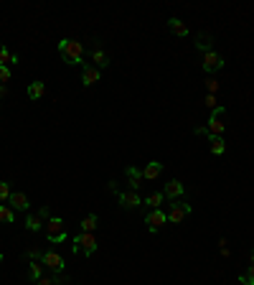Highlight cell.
I'll list each match as a JSON object with an SVG mask.
<instances>
[{
    "label": "cell",
    "instance_id": "obj_4",
    "mask_svg": "<svg viewBox=\"0 0 254 285\" xmlns=\"http://www.w3.org/2000/svg\"><path fill=\"white\" fill-rule=\"evenodd\" d=\"M71 242H74V252H84L87 257L97 252V237H94V232H79Z\"/></svg>",
    "mask_w": 254,
    "mask_h": 285
},
{
    "label": "cell",
    "instance_id": "obj_18",
    "mask_svg": "<svg viewBox=\"0 0 254 285\" xmlns=\"http://www.w3.org/2000/svg\"><path fill=\"white\" fill-rule=\"evenodd\" d=\"M46 94V82H31L28 84V97L31 99H41Z\"/></svg>",
    "mask_w": 254,
    "mask_h": 285
},
{
    "label": "cell",
    "instance_id": "obj_35",
    "mask_svg": "<svg viewBox=\"0 0 254 285\" xmlns=\"http://www.w3.org/2000/svg\"><path fill=\"white\" fill-rule=\"evenodd\" d=\"M252 265H254V252H252Z\"/></svg>",
    "mask_w": 254,
    "mask_h": 285
},
{
    "label": "cell",
    "instance_id": "obj_33",
    "mask_svg": "<svg viewBox=\"0 0 254 285\" xmlns=\"http://www.w3.org/2000/svg\"><path fill=\"white\" fill-rule=\"evenodd\" d=\"M38 216H41L44 221H49V219H51V212H49V207H41V209H38Z\"/></svg>",
    "mask_w": 254,
    "mask_h": 285
},
{
    "label": "cell",
    "instance_id": "obj_27",
    "mask_svg": "<svg viewBox=\"0 0 254 285\" xmlns=\"http://www.w3.org/2000/svg\"><path fill=\"white\" fill-rule=\"evenodd\" d=\"M10 59H13V54H10V51L0 44V67H8V64H10Z\"/></svg>",
    "mask_w": 254,
    "mask_h": 285
},
{
    "label": "cell",
    "instance_id": "obj_7",
    "mask_svg": "<svg viewBox=\"0 0 254 285\" xmlns=\"http://www.w3.org/2000/svg\"><path fill=\"white\" fill-rule=\"evenodd\" d=\"M41 262H44V268H49L51 273H64V268H66L64 257L59 252H54V250H46L44 257H41Z\"/></svg>",
    "mask_w": 254,
    "mask_h": 285
},
{
    "label": "cell",
    "instance_id": "obj_10",
    "mask_svg": "<svg viewBox=\"0 0 254 285\" xmlns=\"http://www.w3.org/2000/svg\"><path fill=\"white\" fill-rule=\"evenodd\" d=\"M117 199H120V204H122L125 209H137V207L142 204V196H140L137 191H130V189H127V191H120Z\"/></svg>",
    "mask_w": 254,
    "mask_h": 285
},
{
    "label": "cell",
    "instance_id": "obj_5",
    "mask_svg": "<svg viewBox=\"0 0 254 285\" xmlns=\"http://www.w3.org/2000/svg\"><path fill=\"white\" fill-rule=\"evenodd\" d=\"M190 212H193V209H190L188 201L178 199L176 204H171V207H168V221H171V224H181L186 216H190Z\"/></svg>",
    "mask_w": 254,
    "mask_h": 285
},
{
    "label": "cell",
    "instance_id": "obj_6",
    "mask_svg": "<svg viewBox=\"0 0 254 285\" xmlns=\"http://www.w3.org/2000/svg\"><path fill=\"white\" fill-rule=\"evenodd\" d=\"M89 59L94 62V67L102 71V69H107L110 67V54L102 49V44L99 41H92V51H89Z\"/></svg>",
    "mask_w": 254,
    "mask_h": 285
},
{
    "label": "cell",
    "instance_id": "obj_21",
    "mask_svg": "<svg viewBox=\"0 0 254 285\" xmlns=\"http://www.w3.org/2000/svg\"><path fill=\"white\" fill-rule=\"evenodd\" d=\"M168 28H171L176 36H188V26H186L181 18H171V21H168Z\"/></svg>",
    "mask_w": 254,
    "mask_h": 285
},
{
    "label": "cell",
    "instance_id": "obj_34",
    "mask_svg": "<svg viewBox=\"0 0 254 285\" xmlns=\"http://www.w3.org/2000/svg\"><path fill=\"white\" fill-rule=\"evenodd\" d=\"M5 94H8V87H5V84H0V99H3Z\"/></svg>",
    "mask_w": 254,
    "mask_h": 285
},
{
    "label": "cell",
    "instance_id": "obj_32",
    "mask_svg": "<svg viewBox=\"0 0 254 285\" xmlns=\"http://www.w3.org/2000/svg\"><path fill=\"white\" fill-rule=\"evenodd\" d=\"M10 79V69L8 67H0V84H5Z\"/></svg>",
    "mask_w": 254,
    "mask_h": 285
},
{
    "label": "cell",
    "instance_id": "obj_17",
    "mask_svg": "<svg viewBox=\"0 0 254 285\" xmlns=\"http://www.w3.org/2000/svg\"><path fill=\"white\" fill-rule=\"evenodd\" d=\"M44 270H46L44 262H38V260H31V262H28V278H31L33 283H38V280L44 278Z\"/></svg>",
    "mask_w": 254,
    "mask_h": 285
},
{
    "label": "cell",
    "instance_id": "obj_31",
    "mask_svg": "<svg viewBox=\"0 0 254 285\" xmlns=\"http://www.w3.org/2000/svg\"><path fill=\"white\" fill-rule=\"evenodd\" d=\"M41 257H44V252H41L38 247H31V250H28V260H38V262H41Z\"/></svg>",
    "mask_w": 254,
    "mask_h": 285
},
{
    "label": "cell",
    "instance_id": "obj_1",
    "mask_svg": "<svg viewBox=\"0 0 254 285\" xmlns=\"http://www.w3.org/2000/svg\"><path fill=\"white\" fill-rule=\"evenodd\" d=\"M59 56H61L69 67L87 64V62H84V59H87V49H84V44L76 41V38H64V41H59Z\"/></svg>",
    "mask_w": 254,
    "mask_h": 285
},
{
    "label": "cell",
    "instance_id": "obj_8",
    "mask_svg": "<svg viewBox=\"0 0 254 285\" xmlns=\"http://www.w3.org/2000/svg\"><path fill=\"white\" fill-rule=\"evenodd\" d=\"M224 67V56L219 54V51H208V54H203V64H201V69L206 71V74H214V71H219Z\"/></svg>",
    "mask_w": 254,
    "mask_h": 285
},
{
    "label": "cell",
    "instance_id": "obj_16",
    "mask_svg": "<svg viewBox=\"0 0 254 285\" xmlns=\"http://www.w3.org/2000/svg\"><path fill=\"white\" fill-rule=\"evenodd\" d=\"M196 46H198V49H201L203 54L214 51V38H211V33H206V31L196 33Z\"/></svg>",
    "mask_w": 254,
    "mask_h": 285
},
{
    "label": "cell",
    "instance_id": "obj_24",
    "mask_svg": "<svg viewBox=\"0 0 254 285\" xmlns=\"http://www.w3.org/2000/svg\"><path fill=\"white\" fill-rule=\"evenodd\" d=\"M66 278H64V273H54L51 278H41L36 285H61Z\"/></svg>",
    "mask_w": 254,
    "mask_h": 285
},
{
    "label": "cell",
    "instance_id": "obj_19",
    "mask_svg": "<svg viewBox=\"0 0 254 285\" xmlns=\"http://www.w3.org/2000/svg\"><path fill=\"white\" fill-rule=\"evenodd\" d=\"M44 224H46V221H44L38 214H28V216H26V229H28V232H41Z\"/></svg>",
    "mask_w": 254,
    "mask_h": 285
},
{
    "label": "cell",
    "instance_id": "obj_25",
    "mask_svg": "<svg viewBox=\"0 0 254 285\" xmlns=\"http://www.w3.org/2000/svg\"><path fill=\"white\" fill-rule=\"evenodd\" d=\"M0 221L13 224V221H15V212H13L10 207H0Z\"/></svg>",
    "mask_w": 254,
    "mask_h": 285
},
{
    "label": "cell",
    "instance_id": "obj_26",
    "mask_svg": "<svg viewBox=\"0 0 254 285\" xmlns=\"http://www.w3.org/2000/svg\"><path fill=\"white\" fill-rule=\"evenodd\" d=\"M239 283H244V285H254V265H249V270L239 275Z\"/></svg>",
    "mask_w": 254,
    "mask_h": 285
},
{
    "label": "cell",
    "instance_id": "obj_3",
    "mask_svg": "<svg viewBox=\"0 0 254 285\" xmlns=\"http://www.w3.org/2000/svg\"><path fill=\"white\" fill-rule=\"evenodd\" d=\"M66 237H69V232H66L64 219L61 216H51V219L46 221V239H49L51 245H59V242H66Z\"/></svg>",
    "mask_w": 254,
    "mask_h": 285
},
{
    "label": "cell",
    "instance_id": "obj_12",
    "mask_svg": "<svg viewBox=\"0 0 254 285\" xmlns=\"http://www.w3.org/2000/svg\"><path fill=\"white\" fill-rule=\"evenodd\" d=\"M163 194H165L168 199H176V201H178V199H183V194H186V186H183L178 178H173V181H168V184H165Z\"/></svg>",
    "mask_w": 254,
    "mask_h": 285
},
{
    "label": "cell",
    "instance_id": "obj_22",
    "mask_svg": "<svg viewBox=\"0 0 254 285\" xmlns=\"http://www.w3.org/2000/svg\"><path fill=\"white\" fill-rule=\"evenodd\" d=\"M97 224H99V216H97V214H87V216L81 219V224H79V227H81V232H94V229H97Z\"/></svg>",
    "mask_w": 254,
    "mask_h": 285
},
{
    "label": "cell",
    "instance_id": "obj_29",
    "mask_svg": "<svg viewBox=\"0 0 254 285\" xmlns=\"http://www.w3.org/2000/svg\"><path fill=\"white\" fill-rule=\"evenodd\" d=\"M203 105H206L208 110H216V107H219V99H216V94H206V99H203Z\"/></svg>",
    "mask_w": 254,
    "mask_h": 285
},
{
    "label": "cell",
    "instance_id": "obj_28",
    "mask_svg": "<svg viewBox=\"0 0 254 285\" xmlns=\"http://www.w3.org/2000/svg\"><path fill=\"white\" fill-rule=\"evenodd\" d=\"M10 194H13V189H10V184H5V181H0V201H8V199H10Z\"/></svg>",
    "mask_w": 254,
    "mask_h": 285
},
{
    "label": "cell",
    "instance_id": "obj_15",
    "mask_svg": "<svg viewBox=\"0 0 254 285\" xmlns=\"http://www.w3.org/2000/svg\"><path fill=\"white\" fill-rule=\"evenodd\" d=\"M160 173H163V163H158V160H150L142 168V178L145 181H155V178H160Z\"/></svg>",
    "mask_w": 254,
    "mask_h": 285
},
{
    "label": "cell",
    "instance_id": "obj_36",
    "mask_svg": "<svg viewBox=\"0 0 254 285\" xmlns=\"http://www.w3.org/2000/svg\"><path fill=\"white\" fill-rule=\"evenodd\" d=\"M0 262H3V252H0Z\"/></svg>",
    "mask_w": 254,
    "mask_h": 285
},
{
    "label": "cell",
    "instance_id": "obj_20",
    "mask_svg": "<svg viewBox=\"0 0 254 285\" xmlns=\"http://www.w3.org/2000/svg\"><path fill=\"white\" fill-rule=\"evenodd\" d=\"M208 142H211V153H214V155H224V153H226V140H224L221 135H211Z\"/></svg>",
    "mask_w": 254,
    "mask_h": 285
},
{
    "label": "cell",
    "instance_id": "obj_30",
    "mask_svg": "<svg viewBox=\"0 0 254 285\" xmlns=\"http://www.w3.org/2000/svg\"><path fill=\"white\" fill-rule=\"evenodd\" d=\"M206 89H208V94H216V92H219V82L208 76V79H206Z\"/></svg>",
    "mask_w": 254,
    "mask_h": 285
},
{
    "label": "cell",
    "instance_id": "obj_14",
    "mask_svg": "<svg viewBox=\"0 0 254 285\" xmlns=\"http://www.w3.org/2000/svg\"><path fill=\"white\" fill-rule=\"evenodd\" d=\"M125 176H127V186H130V191H137L140 186H142V171L140 168H135V166H130V168H125Z\"/></svg>",
    "mask_w": 254,
    "mask_h": 285
},
{
    "label": "cell",
    "instance_id": "obj_11",
    "mask_svg": "<svg viewBox=\"0 0 254 285\" xmlns=\"http://www.w3.org/2000/svg\"><path fill=\"white\" fill-rule=\"evenodd\" d=\"M102 79V71L97 69L94 64H84V69H81V84L84 87H92V84H97Z\"/></svg>",
    "mask_w": 254,
    "mask_h": 285
},
{
    "label": "cell",
    "instance_id": "obj_23",
    "mask_svg": "<svg viewBox=\"0 0 254 285\" xmlns=\"http://www.w3.org/2000/svg\"><path fill=\"white\" fill-rule=\"evenodd\" d=\"M165 201V194L163 191H158V194H150L147 199H142V204H147L150 209H160V204Z\"/></svg>",
    "mask_w": 254,
    "mask_h": 285
},
{
    "label": "cell",
    "instance_id": "obj_9",
    "mask_svg": "<svg viewBox=\"0 0 254 285\" xmlns=\"http://www.w3.org/2000/svg\"><path fill=\"white\" fill-rule=\"evenodd\" d=\"M168 221V214L163 209H150V214L145 216V224H147V232H158L163 224Z\"/></svg>",
    "mask_w": 254,
    "mask_h": 285
},
{
    "label": "cell",
    "instance_id": "obj_13",
    "mask_svg": "<svg viewBox=\"0 0 254 285\" xmlns=\"http://www.w3.org/2000/svg\"><path fill=\"white\" fill-rule=\"evenodd\" d=\"M8 204H10V209L13 212H28V196L23 194V191H13L10 194V199H8Z\"/></svg>",
    "mask_w": 254,
    "mask_h": 285
},
{
    "label": "cell",
    "instance_id": "obj_2",
    "mask_svg": "<svg viewBox=\"0 0 254 285\" xmlns=\"http://www.w3.org/2000/svg\"><path fill=\"white\" fill-rule=\"evenodd\" d=\"M224 120H226V107L219 105L216 110H211L208 128H196L193 133H196V135H208V138H211V135H221V133L226 130V123H224Z\"/></svg>",
    "mask_w": 254,
    "mask_h": 285
}]
</instances>
